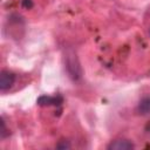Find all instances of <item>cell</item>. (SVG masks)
Wrapping results in <instances>:
<instances>
[{
  "instance_id": "3957f363",
  "label": "cell",
  "mask_w": 150,
  "mask_h": 150,
  "mask_svg": "<svg viewBox=\"0 0 150 150\" xmlns=\"http://www.w3.org/2000/svg\"><path fill=\"white\" fill-rule=\"evenodd\" d=\"M108 148L110 150H130L134 149V144L128 139H117L112 142Z\"/></svg>"
},
{
  "instance_id": "6da1fadb",
  "label": "cell",
  "mask_w": 150,
  "mask_h": 150,
  "mask_svg": "<svg viewBox=\"0 0 150 150\" xmlns=\"http://www.w3.org/2000/svg\"><path fill=\"white\" fill-rule=\"evenodd\" d=\"M66 68L71 79L79 80L81 77V67L76 59V55L73 52H68L66 54Z\"/></svg>"
},
{
  "instance_id": "5b68a950",
  "label": "cell",
  "mask_w": 150,
  "mask_h": 150,
  "mask_svg": "<svg viewBox=\"0 0 150 150\" xmlns=\"http://www.w3.org/2000/svg\"><path fill=\"white\" fill-rule=\"evenodd\" d=\"M138 112L142 115L150 114V96L141 100V102L138 104Z\"/></svg>"
},
{
  "instance_id": "8992f818",
  "label": "cell",
  "mask_w": 150,
  "mask_h": 150,
  "mask_svg": "<svg viewBox=\"0 0 150 150\" xmlns=\"http://www.w3.org/2000/svg\"><path fill=\"white\" fill-rule=\"evenodd\" d=\"M69 146H70V145H69L67 142H66V143H62V144H61V143L57 144V149H66V148H69Z\"/></svg>"
},
{
  "instance_id": "277c9868",
  "label": "cell",
  "mask_w": 150,
  "mask_h": 150,
  "mask_svg": "<svg viewBox=\"0 0 150 150\" xmlns=\"http://www.w3.org/2000/svg\"><path fill=\"white\" fill-rule=\"evenodd\" d=\"M36 102H38L39 105H57L62 102V98L61 97H55V96L43 95V96H40Z\"/></svg>"
},
{
  "instance_id": "7a4b0ae2",
  "label": "cell",
  "mask_w": 150,
  "mask_h": 150,
  "mask_svg": "<svg viewBox=\"0 0 150 150\" xmlns=\"http://www.w3.org/2000/svg\"><path fill=\"white\" fill-rule=\"evenodd\" d=\"M14 81H15V75L12 71L2 70L0 74V90L6 91L14 84Z\"/></svg>"
},
{
  "instance_id": "52a82bcc",
  "label": "cell",
  "mask_w": 150,
  "mask_h": 150,
  "mask_svg": "<svg viewBox=\"0 0 150 150\" xmlns=\"http://www.w3.org/2000/svg\"><path fill=\"white\" fill-rule=\"evenodd\" d=\"M23 4H25L26 6H28V7H32V2H30V1H28V2H27V0H25V1H23Z\"/></svg>"
}]
</instances>
